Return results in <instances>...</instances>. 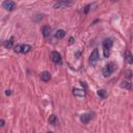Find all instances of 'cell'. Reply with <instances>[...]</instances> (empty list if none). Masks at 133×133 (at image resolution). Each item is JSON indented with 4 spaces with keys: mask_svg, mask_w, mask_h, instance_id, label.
<instances>
[{
    "mask_svg": "<svg viewBox=\"0 0 133 133\" xmlns=\"http://www.w3.org/2000/svg\"><path fill=\"white\" fill-rule=\"evenodd\" d=\"M89 8H90V4L86 5L85 8H84V13H85V14H87V13H88V11H89Z\"/></svg>",
    "mask_w": 133,
    "mask_h": 133,
    "instance_id": "cell-20",
    "label": "cell"
},
{
    "mask_svg": "<svg viewBox=\"0 0 133 133\" xmlns=\"http://www.w3.org/2000/svg\"><path fill=\"white\" fill-rule=\"evenodd\" d=\"M66 37V31L64 29H58L56 31V33H55V38L58 39V40H61V39H64Z\"/></svg>",
    "mask_w": 133,
    "mask_h": 133,
    "instance_id": "cell-10",
    "label": "cell"
},
{
    "mask_svg": "<svg viewBox=\"0 0 133 133\" xmlns=\"http://www.w3.org/2000/svg\"><path fill=\"white\" fill-rule=\"evenodd\" d=\"M73 43H74V38H70V39H69V44L72 45Z\"/></svg>",
    "mask_w": 133,
    "mask_h": 133,
    "instance_id": "cell-21",
    "label": "cell"
},
{
    "mask_svg": "<svg viewBox=\"0 0 133 133\" xmlns=\"http://www.w3.org/2000/svg\"><path fill=\"white\" fill-rule=\"evenodd\" d=\"M81 85L84 87V88H87V85H86V83L85 82H83V81H81Z\"/></svg>",
    "mask_w": 133,
    "mask_h": 133,
    "instance_id": "cell-24",
    "label": "cell"
},
{
    "mask_svg": "<svg viewBox=\"0 0 133 133\" xmlns=\"http://www.w3.org/2000/svg\"><path fill=\"white\" fill-rule=\"evenodd\" d=\"M73 94L76 97H81V98L85 97V92L83 89H79V88H74L73 89Z\"/></svg>",
    "mask_w": 133,
    "mask_h": 133,
    "instance_id": "cell-9",
    "label": "cell"
},
{
    "mask_svg": "<svg viewBox=\"0 0 133 133\" xmlns=\"http://www.w3.org/2000/svg\"><path fill=\"white\" fill-rule=\"evenodd\" d=\"M15 51L18 52V53H21V45H18L15 47Z\"/></svg>",
    "mask_w": 133,
    "mask_h": 133,
    "instance_id": "cell-19",
    "label": "cell"
},
{
    "mask_svg": "<svg viewBox=\"0 0 133 133\" xmlns=\"http://www.w3.org/2000/svg\"><path fill=\"white\" fill-rule=\"evenodd\" d=\"M47 133H53V132H47Z\"/></svg>",
    "mask_w": 133,
    "mask_h": 133,
    "instance_id": "cell-25",
    "label": "cell"
},
{
    "mask_svg": "<svg viewBox=\"0 0 133 133\" xmlns=\"http://www.w3.org/2000/svg\"><path fill=\"white\" fill-rule=\"evenodd\" d=\"M49 123H50L51 125H53V126H55V125H56V124L58 123V120H57L56 115L51 114V115H50V117H49Z\"/></svg>",
    "mask_w": 133,
    "mask_h": 133,
    "instance_id": "cell-14",
    "label": "cell"
},
{
    "mask_svg": "<svg viewBox=\"0 0 133 133\" xmlns=\"http://www.w3.org/2000/svg\"><path fill=\"white\" fill-rule=\"evenodd\" d=\"M31 46L30 45H21V53H28L30 50H31Z\"/></svg>",
    "mask_w": 133,
    "mask_h": 133,
    "instance_id": "cell-12",
    "label": "cell"
},
{
    "mask_svg": "<svg viewBox=\"0 0 133 133\" xmlns=\"http://www.w3.org/2000/svg\"><path fill=\"white\" fill-rule=\"evenodd\" d=\"M41 79L43 80L44 82H47L51 79V74L50 72H48V71H44L43 73L41 74Z\"/></svg>",
    "mask_w": 133,
    "mask_h": 133,
    "instance_id": "cell-8",
    "label": "cell"
},
{
    "mask_svg": "<svg viewBox=\"0 0 133 133\" xmlns=\"http://www.w3.org/2000/svg\"><path fill=\"white\" fill-rule=\"evenodd\" d=\"M125 59H126V61H127L129 65H133V56L131 55L130 52H127V53H126V57H125Z\"/></svg>",
    "mask_w": 133,
    "mask_h": 133,
    "instance_id": "cell-15",
    "label": "cell"
},
{
    "mask_svg": "<svg viewBox=\"0 0 133 133\" xmlns=\"http://www.w3.org/2000/svg\"><path fill=\"white\" fill-rule=\"evenodd\" d=\"M3 46L6 49H12L13 46H14V38H11L9 41H5L4 43H3Z\"/></svg>",
    "mask_w": 133,
    "mask_h": 133,
    "instance_id": "cell-11",
    "label": "cell"
},
{
    "mask_svg": "<svg viewBox=\"0 0 133 133\" xmlns=\"http://www.w3.org/2000/svg\"><path fill=\"white\" fill-rule=\"evenodd\" d=\"M5 95H6V96H10V95H12V90H10V89H6V90H5Z\"/></svg>",
    "mask_w": 133,
    "mask_h": 133,
    "instance_id": "cell-22",
    "label": "cell"
},
{
    "mask_svg": "<svg viewBox=\"0 0 133 133\" xmlns=\"http://www.w3.org/2000/svg\"><path fill=\"white\" fill-rule=\"evenodd\" d=\"M121 87H123V88H126V89H130L131 87H132V84L130 82H128V81H122L121 82Z\"/></svg>",
    "mask_w": 133,
    "mask_h": 133,
    "instance_id": "cell-16",
    "label": "cell"
},
{
    "mask_svg": "<svg viewBox=\"0 0 133 133\" xmlns=\"http://www.w3.org/2000/svg\"><path fill=\"white\" fill-rule=\"evenodd\" d=\"M115 64L114 62H109V64H107L106 66H105L102 70V74L104 77H108L110 76L111 74H112L114 72V70H115Z\"/></svg>",
    "mask_w": 133,
    "mask_h": 133,
    "instance_id": "cell-2",
    "label": "cell"
},
{
    "mask_svg": "<svg viewBox=\"0 0 133 133\" xmlns=\"http://www.w3.org/2000/svg\"><path fill=\"white\" fill-rule=\"evenodd\" d=\"M98 96L102 98V99H105L107 97V92L105 89H100V90H98Z\"/></svg>",
    "mask_w": 133,
    "mask_h": 133,
    "instance_id": "cell-17",
    "label": "cell"
},
{
    "mask_svg": "<svg viewBox=\"0 0 133 133\" xmlns=\"http://www.w3.org/2000/svg\"><path fill=\"white\" fill-rule=\"evenodd\" d=\"M4 120H3V118H1V120H0V126H1V127H3V126H4Z\"/></svg>",
    "mask_w": 133,
    "mask_h": 133,
    "instance_id": "cell-23",
    "label": "cell"
},
{
    "mask_svg": "<svg viewBox=\"0 0 133 133\" xmlns=\"http://www.w3.org/2000/svg\"><path fill=\"white\" fill-rule=\"evenodd\" d=\"M42 31H43V36H44V37H48L49 34H50V32H51V27L48 26V25H46V26L43 27Z\"/></svg>",
    "mask_w": 133,
    "mask_h": 133,
    "instance_id": "cell-13",
    "label": "cell"
},
{
    "mask_svg": "<svg viewBox=\"0 0 133 133\" xmlns=\"http://www.w3.org/2000/svg\"><path fill=\"white\" fill-rule=\"evenodd\" d=\"M72 2L71 1H57V2H55L54 3V9H64V8H67V6L69 5H71Z\"/></svg>",
    "mask_w": 133,
    "mask_h": 133,
    "instance_id": "cell-5",
    "label": "cell"
},
{
    "mask_svg": "<svg viewBox=\"0 0 133 133\" xmlns=\"http://www.w3.org/2000/svg\"><path fill=\"white\" fill-rule=\"evenodd\" d=\"M125 75H126V77H127V78H130L131 75H132V72L128 70V71H126V72H125Z\"/></svg>",
    "mask_w": 133,
    "mask_h": 133,
    "instance_id": "cell-18",
    "label": "cell"
},
{
    "mask_svg": "<svg viewBox=\"0 0 133 133\" xmlns=\"http://www.w3.org/2000/svg\"><path fill=\"white\" fill-rule=\"evenodd\" d=\"M51 56H52L53 62H55V64H59V62L61 61V55L57 51H53L51 53Z\"/></svg>",
    "mask_w": 133,
    "mask_h": 133,
    "instance_id": "cell-6",
    "label": "cell"
},
{
    "mask_svg": "<svg viewBox=\"0 0 133 133\" xmlns=\"http://www.w3.org/2000/svg\"><path fill=\"white\" fill-rule=\"evenodd\" d=\"M103 53H104V57H109V51H110V49L111 47H112L113 45V41L111 40V39H105L103 41Z\"/></svg>",
    "mask_w": 133,
    "mask_h": 133,
    "instance_id": "cell-1",
    "label": "cell"
},
{
    "mask_svg": "<svg viewBox=\"0 0 133 133\" xmlns=\"http://www.w3.org/2000/svg\"><path fill=\"white\" fill-rule=\"evenodd\" d=\"M90 118H92V114L90 113H84V114H82L80 116V122L83 123V124H87L90 121Z\"/></svg>",
    "mask_w": 133,
    "mask_h": 133,
    "instance_id": "cell-7",
    "label": "cell"
},
{
    "mask_svg": "<svg viewBox=\"0 0 133 133\" xmlns=\"http://www.w3.org/2000/svg\"><path fill=\"white\" fill-rule=\"evenodd\" d=\"M2 6H3V9H5L6 11L12 12L17 8V4L14 1H11V0H5V1L2 2Z\"/></svg>",
    "mask_w": 133,
    "mask_h": 133,
    "instance_id": "cell-3",
    "label": "cell"
},
{
    "mask_svg": "<svg viewBox=\"0 0 133 133\" xmlns=\"http://www.w3.org/2000/svg\"><path fill=\"white\" fill-rule=\"evenodd\" d=\"M100 56H99V51H98V49H95V50L92 52L89 56V64L92 65H96V62L99 60Z\"/></svg>",
    "mask_w": 133,
    "mask_h": 133,
    "instance_id": "cell-4",
    "label": "cell"
}]
</instances>
